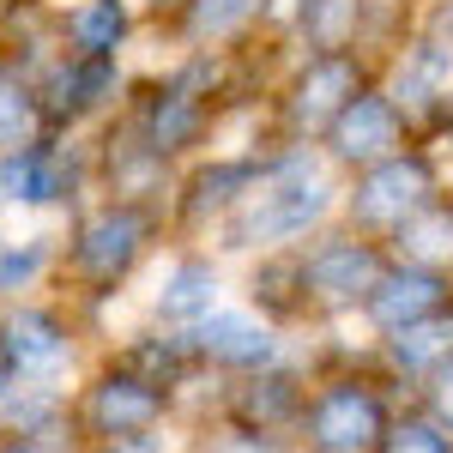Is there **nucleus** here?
<instances>
[{
  "instance_id": "nucleus-1",
  "label": "nucleus",
  "mask_w": 453,
  "mask_h": 453,
  "mask_svg": "<svg viewBox=\"0 0 453 453\" xmlns=\"http://www.w3.org/2000/svg\"><path fill=\"white\" fill-rule=\"evenodd\" d=\"M170 211L121 200V194H91L61 218V273L55 296H67L97 333L109 339L115 320L134 314L145 273L157 266V254L170 248Z\"/></svg>"
},
{
  "instance_id": "nucleus-2",
  "label": "nucleus",
  "mask_w": 453,
  "mask_h": 453,
  "mask_svg": "<svg viewBox=\"0 0 453 453\" xmlns=\"http://www.w3.org/2000/svg\"><path fill=\"white\" fill-rule=\"evenodd\" d=\"M345 175L320 157V145H279L266 140V170L254 181L242 211L211 236L224 260H254L273 248H303L326 224H339Z\"/></svg>"
},
{
  "instance_id": "nucleus-3",
  "label": "nucleus",
  "mask_w": 453,
  "mask_h": 453,
  "mask_svg": "<svg viewBox=\"0 0 453 453\" xmlns=\"http://www.w3.org/2000/svg\"><path fill=\"white\" fill-rule=\"evenodd\" d=\"M369 85H375L369 49H290L273 91H266L254 134H266L279 145H320L326 127L350 109V97Z\"/></svg>"
},
{
  "instance_id": "nucleus-4",
  "label": "nucleus",
  "mask_w": 453,
  "mask_h": 453,
  "mask_svg": "<svg viewBox=\"0 0 453 453\" xmlns=\"http://www.w3.org/2000/svg\"><path fill=\"white\" fill-rule=\"evenodd\" d=\"M405 393L375 369V357H345L314 369L303 418H296V448L303 453H375L387 435V423L399 418Z\"/></svg>"
},
{
  "instance_id": "nucleus-5",
  "label": "nucleus",
  "mask_w": 453,
  "mask_h": 453,
  "mask_svg": "<svg viewBox=\"0 0 453 453\" xmlns=\"http://www.w3.org/2000/svg\"><path fill=\"white\" fill-rule=\"evenodd\" d=\"M104 333L67 296H25L0 309V357L19 387H73L97 357Z\"/></svg>"
},
{
  "instance_id": "nucleus-6",
  "label": "nucleus",
  "mask_w": 453,
  "mask_h": 453,
  "mask_svg": "<svg viewBox=\"0 0 453 453\" xmlns=\"http://www.w3.org/2000/svg\"><path fill=\"white\" fill-rule=\"evenodd\" d=\"M73 429L79 448L85 441H109V435H157V429H181V393L164 381H151L145 369L121 363L115 350L97 345V357L85 363V375L67 387Z\"/></svg>"
},
{
  "instance_id": "nucleus-7",
  "label": "nucleus",
  "mask_w": 453,
  "mask_h": 453,
  "mask_svg": "<svg viewBox=\"0 0 453 453\" xmlns=\"http://www.w3.org/2000/svg\"><path fill=\"white\" fill-rule=\"evenodd\" d=\"M260 170H266V134H254V127L200 151L194 164H181L175 188H170V206H164L170 211V236L175 242H211L242 211Z\"/></svg>"
},
{
  "instance_id": "nucleus-8",
  "label": "nucleus",
  "mask_w": 453,
  "mask_h": 453,
  "mask_svg": "<svg viewBox=\"0 0 453 453\" xmlns=\"http://www.w3.org/2000/svg\"><path fill=\"white\" fill-rule=\"evenodd\" d=\"M91 194H97L91 134H36L31 145L0 157V218L61 224Z\"/></svg>"
},
{
  "instance_id": "nucleus-9",
  "label": "nucleus",
  "mask_w": 453,
  "mask_h": 453,
  "mask_svg": "<svg viewBox=\"0 0 453 453\" xmlns=\"http://www.w3.org/2000/svg\"><path fill=\"white\" fill-rule=\"evenodd\" d=\"M387 260H393L387 242L350 230L345 218L296 248L303 296H309V333H320V326H357V314L369 303V290L381 284Z\"/></svg>"
},
{
  "instance_id": "nucleus-10",
  "label": "nucleus",
  "mask_w": 453,
  "mask_h": 453,
  "mask_svg": "<svg viewBox=\"0 0 453 453\" xmlns=\"http://www.w3.org/2000/svg\"><path fill=\"white\" fill-rule=\"evenodd\" d=\"M453 181V164L435 151L429 140H411L405 151H393L381 164H369V170L345 175V200H339V218H345L350 230H363V236H375L387 242L405 218H418L441 188Z\"/></svg>"
},
{
  "instance_id": "nucleus-11",
  "label": "nucleus",
  "mask_w": 453,
  "mask_h": 453,
  "mask_svg": "<svg viewBox=\"0 0 453 453\" xmlns=\"http://www.w3.org/2000/svg\"><path fill=\"white\" fill-rule=\"evenodd\" d=\"M236 296V260H224L211 242H170L157 254V266L145 273L134 314L175 326V333H194L218 303Z\"/></svg>"
},
{
  "instance_id": "nucleus-12",
  "label": "nucleus",
  "mask_w": 453,
  "mask_h": 453,
  "mask_svg": "<svg viewBox=\"0 0 453 453\" xmlns=\"http://www.w3.org/2000/svg\"><path fill=\"white\" fill-rule=\"evenodd\" d=\"M140 61H85V55H55L49 67H36V97H42V127L49 134H97L109 127L127 91H134Z\"/></svg>"
},
{
  "instance_id": "nucleus-13",
  "label": "nucleus",
  "mask_w": 453,
  "mask_h": 453,
  "mask_svg": "<svg viewBox=\"0 0 453 453\" xmlns=\"http://www.w3.org/2000/svg\"><path fill=\"white\" fill-rule=\"evenodd\" d=\"M375 85L399 104L411 134L435 145L441 127H448V104H453V42L441 31L418 25L399 49H387L375 61Z\"/></svg>"
},
{
  "instance_id": "nucleus-14",
  "label": "nucleus",
  "mask_w": 453,
  "mask_h": 453,
  "mask_svg": "<svg viewBox=\"0 0 453 453\" xmlns=\"http://www.w3.org/2000/svg\"><path fill=\"white\" fill-rule=\"evenodd\" d=\"M309 381H314V363H309V350L296 345V357H284V363L260 369V375H236V381L218 387L211 423L290 441V435H296V418H303V399H309ZM290 448H296V441H290Z\"/></svg>"
},
{
  "instance_id": "nucleus-15",
  "label": "nucleus",
  "mask_w": 453,
  "mask_h": 453,
  "mask_svg": "<svg viewBox=\"0 0 453 453\" xmlns=\"http://www.w3.org/2000/svg\"><path fill=\"white\" fill-rule=\"evenodd\" d=\"M194 339V357H200V369L218 375V381H236V375H260V369H273L284 357H296L303 339H290L284 326H273L260 309H248L242 296H230V303H218V309L188 333Z\"/></svg>"
},
{
  "instance_id": "nucleus-16",
  "label": "nucleus",
  "mask_w": 453,
  "mask_h": 453,
  "mask_svg": "<svg viewBox=\"0 0 453 453\" xmlns=\"http://www.w3.org/2000/svg\"><path fill=\"white\" fill-rule=\"evenodd\" d=\"M260 36H266V0H175V12L151 31L145 55H170V49L236 55Z\"/></svg>"
},
{
  "instance_id": "nucleus-17",
  "label": "nucleus",
  "mask_w": 453,
  "mask_h": 453,
  "mask_svg": "<svg viewBox=\"0 0 453 453\" xmlns=\"http://www.w3.org/2000/svg\"><path fill=\"white\" fill-rule=\"evenodd\" d=\"M411 140H418V134H411V121L399 115V104L387 97L381 85H369V91H357L350 109L326 127L320 157L339 175H357V170H369V164H381V157H393V151H405Z\"/></svg>"
},
{
  "instance_id": "nucleus-18",
  "label": "nucleus",
  "mask_w": 453,
  "mask_h": 453,
  "mask_svg": "<svg viewBox=\"0 0 453 453\" xmlns=\"http://www.w3.org/2000/svg\"><path fill=\"white\" fill-rule=\"evenodd\" d=\"M55 31L61 49L85 61H145V42H151V25L134 0H61Z\"/></svg>"
},
{
  "instance_id": "nucleus-19",
  "label": "nucleus",
  "mask_w": 453,
  "mask_h": 453,
  "mask_svg": "<svg viewBox=\"0 0 453 453\" xmlns=\"http://www.w3.org/2000/svg\"><path fill=\"white\" fill-rule=\"evenodd\" d=\"M435 314H453L448 273H429V266H411V260H387L381 284L369 290V303L357 314V333L363 339H387V333H405V326L435 320Z\"/></svg>"
},
{
  "instance_id": "nucleus-20",
  "label": "nucleus",
  "mask_w": 453,
  "mask_h": 453,
  "mask_svg": "<svg viewBox=\"0 0 453 453\" xmlns=\"http://www.w3.org/2000/svg\"><path fill=\"white\" fill-rule=\"evenodd\" d=\"M91 164H97V194H121V200H145V206H170L175 170L134 134V127H127V121H121V115L91 134Z\"/></svg>"
},
{
  "instance_id": "nucleus-21",
  "label": "nucleus",
  "mask_w": 453,
  "mask_h": 453,
  "mask_svg": "<svg viewBox=\"0 0 453 453\" xmlns=\"http://www.w3.org/2000/svg\"><path fill=\"white\" fill-rule=\"evenodd\" d=\"M104 350H115L121 363H134L145 369L151 381L175 387L181 399H188V387L206 381V369H200V357H194V339L188 333H175V326H157V320H145V314H127V320H115L109 326Z\"/></svg>"
},
{
  "instance_id": "nucleus-22",
  "label": "nucleus",
  "mask_w": 453,
  "mask_h": 453,
  "mask_svg": "<svg viewBox=\"0 0 453 453\" xmlns=\"http://www.w3.org/2000/svg\"><path fill=\"white\" fill-rule=\"evenodd\" d=\"M236 296H242L248 309H260L273 326H284L290 339L309 333V296H303L296 248H273V254L236 260Z\"/></svg>"
},
{
  "instance_id": "nucleus-23",
  "label": "nucleus",
  "mask_w": 453,
  "mask_h": 453,
  "mask_svg": "<svg viewBox=\"0 0 453 453\" xmlns=\"http://www.w3.org/2000/svg\"><path fill=\"white\" fill-rule=\"evenodd\" d=\"M61 273V224H36L19 218V230L0 218V309L25 303V296H49Z\"/></svg>"
},
{
  "instance_id": "nucleus-24",
  "label": "nucleus",
  "mask_w": 453,
  "mask_h": 453,
  "mask_svg": "<svg viewBox=\"0 0 453 453\" xmlns=\"http://www.w3.org/2000/svg\"><path fill=\"white\" fill-rule=\"evenodd\" d=\"M369 357H375V369H381L405 399H418L423 381L453 357V314H435V320H418V326H405V333L369 339Z\"/></svg>"
},
{
  "instance_id": "nucleus-25",
  "label": "nucleus",
  "mask_w": 453,
  "mask_h": 453,
  "mask_svg": "<svg viewBox=\"0 0 453 453\" xmlns=\"http://www.w3.org/2000/svg\"><path fill=\"white\" fill-rule=\"evenodd\" d=\"M387 254H393V260H411V266H429V273H448V279H453V181L418 211V218H405V224L387 236Z\"/></svg>"
},
{
  "instance_id": "nucleus-26",
  "label": "nucleus",
  "mask_w": 453,
  "mask_h": 453,
  "mask_svg": "<svg viewBox=\"0 0 453 453\" xmlns=\"http://www.w3.org/2000/svg\"><path fill=\"white\" fill-rule=\"evenodd\" d=\"M0 429H12V435H36V441H67V448H79L67 387H12V393H6V405H0Z\"/></svg>"
},
{
  "instance_id": "nucleus-27",
  "label": "nucleus",
  "mask_w": 453,
  "mask_h": 453,
  "mask_svg": "<svg viewBox=\"0 0 453 453\" xmlns=\"http://www.w3.org/2000/svg\"><path fill=\"white\" fill-rule=\"evenodd\" d=\"M42 127V97H36V73H25L19 61L0 55V157L31 145Z\"/></svg>"
},
{
  "instance_id": "nucleus-28",
  "label": "nucleus",
  "mask_w": 453,
  "mask_h": 453,
  "mask_svg": "<svg viewBox=\"0 0 453 453\" xmlns=\"http://www.w3.org/2000/svg\"><path fill=\"white\" fill-rule=\"evenodd\" d=\"M423 25V0H357V42L381 61Z\"/></svg>"
},
{
  "instance_id": "nucleus-29",
  "label": "nucleus",
  "mask_w": 453,
  "mask_h": 453,
  "mask_svg": "<svg viewBox=\"0 0 453 453\" xmlns=\"http://www.w3.org/2000/svg\"><path fill=\"white\" fill-rule=\"evenodd\" d=\"M375 453H453V429H448V423H435L418 399H405L399 418L387 423V435H381V448H375Z\"/></svg>"
},
{
  "instance_id": "nucleus-30",
  "label": "nucleus",
  "mask_w": 453,
  "mask_h": 453,
  "mask_svg": "<svg viewBox=\"0 0 453 453\" xmlns=\"http://www.w3.org/2000/svg\"><path fill=\"white\" fill-rule=\"evenodd\" d=\"M188 453H296L290 441H273V435H248V429H230V423H200L181 435Z\"/></svg>"
},
{
  "instance_id": "nucleus-31",
  "label": "nucleus",
  "mask_w": 453,
  "mask_h": 453,
  "mask_svg": "<svg viewBox=\"0 0 453 453\" xmlns=\"http://www.w3.org/2000/svg\"><path fill=\"white\" fill-rule=\"evenodd\" d=\"M320 6L326 0H266V36L284 42V49H296L309 36V25L320 19Z\"/></svg>"
},
{
  "instance_id": "nucleus-32",
  "label": "nucleus",
  "mask_w": 453,
  "mask_h": 453,
  "mask_svg": "<svg viewBox=\"0 0 453 453\" xmlns=\"http://www.w3.org/2000/svg\"><path fill=\"white\" fill-rule=\"evenodd\" d=\"M79 453H181V429H157V435H109V441H85Z\"/></svg>"
},
{
  "instance_id": "nucleus-33",
  "label": "nucleus",
  "mask_w": 453,
  "mask_h": 453,
  "mask_svg": "<svg viewBox=\"0 0 453 453\" xmlns=\"http://www.w3.org/2000/svg\"><path fill=\"white\" fill-rule=\"evenodd\" d=\"M418 405H423V411H429L435 423H448V429H453V357L441 363V369H435V375H429V381H423Z\"/></svg>"
},
{
  "instance_id": "nucleus-34",
  "label": "nucleus",
  "mask_w": 453,
  "mask_h": 453,
  "mask_svg": "<svg viewBox=\"0 0 453 453\" xmlns=\"http://www.w3.org/2000/svg\"><path fill=\"white\" fill-rule=\"evenodd\" d=\"M0 453H79L67 441H36V435H12V429H0Z\"/></svg>"
},
{
  "instance_id": "nucleus-35",
  "label": "nucleus",
  "mask_w": 453,
  "mask_h": 453,
  "mask_svg": "<svg viewBox=\"0 0 453 453\" xmlns=\"http://www.w3.org/2000/svg\"><path fill=\"white\" fill-rule=\"evenodd\" d=\"M423 25L453 42V0H423Z\"/></svg>"
},
{
  "instance_id": "nucleus-36",
  "label": "nucleus",
  "mask_w": 453,
  "mask_h": 453,
  "mask_svg": "<svg viewBox=\"0 0 453 453\" xmlns=\"http://www.w3.org/2000/svg\"><path fill=\"white\" fill-rule=\"evenodd\" d=\"M134 6L145 12V25H151V31H157V25H164V19L175 12V0H134Z\"/></svg>"
},
{
  "instance_id": "nucleus-37",
  "label": "nucleus",
  "mask_w": 453,
  "mask_h": 453,
  "mask_svg": "<svg viewBox=\"0 0 453 453\" xmlns=\"http://www.w3.org/2000/svg\"><path fill=\"white\" fill-rule=\"evenodd\" d=\"M435 151L453 164V104H448V127H441V140H435Z\"/></svg>"
},
{
  "instance_id": "nucleus-38",
  "label": "nucleus",
  "mask_w": 453,
  "mask_h": 453,
  "mask_svg": "<svg viewBox=\"0 0 453 453\" xmlns=\"http://www.w3.org/2000/svg\"><path fill=\"white\" fill-rule=\"evenodd\" d=\"M6 6H12V0H0V12H6Z\"/></svg>"
}]
</instances>
